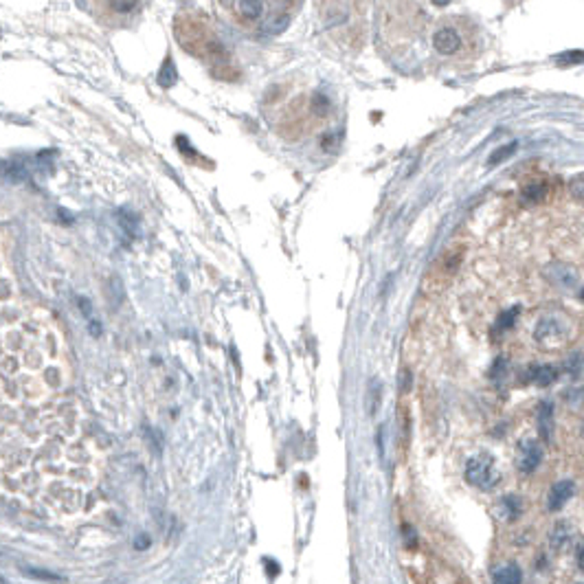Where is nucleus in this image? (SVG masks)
<instances>
[{"label": "nucleus", "mask_w": 584, "mask_h": 584, "mask_svg": "<svg viewBox=\"0 0 584 584\" xmlns=\"http://www.w3.org/2000/svg\"><path fill=\"white\" fill-rule=\"evenodd\" d=\"M492 580L499 584H518L523 580V571L516 563H505L492 571Z\"/></svg>", "instance_id": "9b49d317"}, {"label": "nucleus", "mask_w": 584, "mask_h": 584, "mask_svg": "<svg viewBox=\"0 0 584 584\" xmlns=\"http://www.w3.org/2000/svg\"><path fill=\"white\" fill-rule=\"evenodd\" d=\"M433 46L440 55H455L461 49V36L455 26H442L433 36Z\"/></svg>", "instance_id": "0eeeda50"}, {"label": "nucleus", "mask_w": 584, "mask_h": 584, "mask_svg": "<svg viewBox=\"0 0 584 584\" xmlns=\"http://www.w3.org/2000/svg\"><path fill=\"white\" fill-rule=\"evenodd\" d=\"M501 479L499 465L496 459L488 453L475 455L468 463H465V481L479 490H492Z\"/></svg>", "instance_id": "7ed1b4c3"}, {"label": "nucleus", "mask_w": 584, "mask_h": 584, "mask_svg": "<svg viewBox=\"0 0 584 584\" xmlns=\"http://www.w3.org/2000/svg\"><path fill=\"white\" fill-rule=\"evenodd\" d=\"M547 183H530V185H525L523 187V202H543L547 198Z\"/></svg>", "instance_id": "4468645a"}, {"label": "nucleus", "mask_w": 584, "mask_h": 584, "mask_svg": "<svg viewBox=\"0 0 584 584\" xmlns=\"http://www.w3.org/2000/svg\"><path fill=\"white\" fill-rule=\"evenodd\" d=\"M301 0H220L233 24L251 34H279Z\"/></svg>", "instance_id": "f257e3e1"}, {"label": "nucleus", "mask_w": 584, "mask_h": 584, "mask_svg": "<svg viewBox=\"0 0 584 584\" xmlns=\"http://www.w3.org/2000/svg\"><path fill=\"white\" fill-rule=\"evenodd\" d=\"M431 3L437 5V7H446V5L450 3V0H431Z\"/></svg>", "instance_id": "5701e85b"}, {"label": "nucleus", "mask_w": 584, "mask_h": 584, "mask_svg": "<svg viewBox=\"0 0 584 584\" xmlns=\"http://www.w3.org/2000/svg\"><path fill=\"white\" fill-rule=\"evenodd\" d=\"M501 505L505 510V518L508 520H516L520 514H523V501L518 499L516 494H508L501 499Z\"/></svg>", "instance_id": "dca6fc26"}, {"label": "nucleus", "mask_w": 584, "mask_h": 584, "mask_svg": "<svg viewBox=\"0 0 584 584\" xmlns=\"http://www.w3.org/2000/svg\"><path fill=\"white\" fill-rule=\"evenodd\" d=\"M569 543H571V528H569V523L558 520L556 525H553L551 534H549V545H551L553 551H563V549H567Z\"/></svg>", "instance_id": "9d476101"}, {"label": "nucleus", "mask_w": 584, "mask_h": 584, "mask_svg": "<svg viewBox=\"0 0 584 584\" xmlns=\"http://www.w3.org/2000/svg\"><path fill=\"white\" fill-rule=\"evenodd\" d=\"M556 268H558V273H553V268H549L547 271V277L556 283V286H560V288H569V286H573L575 283V279H578V275L569 268V266H563V264H556Z\"/></svg>", "instance_id": "ddd939ff"}, {"label": "nucleus", "mask_w": 584, "mask_h": 584, "mask_svg": "<svg viewBox=\"0 0 584 584\" xmlns=\"http://www.w3.org/2000/svg\"><path fill=\"white\" fill-rule=\"evenodd\" d=\"M575 494V483L571 479H560L551 485L549 494H547V510L549 512H558L567 505V501H571V496Z\"/></svg>", "instance_id": "423d86ee"}, {"label": "nucleus", "mask_w": 584, "mask_h": 584, "mask_svg": "<svg viewBox=\"0 0 584 584\" xmlns=\"http://www.w3.org/2000/svg\"><path fill=\"white\" fill-rule=\"evenodd\" d=\"M518 312H520V308H518V306H514V308H508V310H503V312L499 314V318H496V323H494V330H496V332H505V330L514 328L516 318H518Z\"/></svg>", "instance_id": "2eb2a0df"}, {"label": "nucleus", "mask_w": 584, "mask_h": 584, "mask_svg": "<svg viewBox=\"0 0 584 584\" xmlns=\"http://www.w3.org/2000/svg\"><path fill=\"white\" fill-rule=\"evenodd\" d=\"M580 367H582V361H580V356H578V354H575V356H571V361H569V367H567V369H569V373H573V376H575Z\"/></svg>", "instance_id": "412c9836"}, {"label": "nucleus", "mask_w": 584, "mask_h": 584, "mask_svg": "<svg viewBox=\"0 0 584 584\" xmlns=\"http://www.w3.org/2000/svg\"><path fill=\"white\" fill-rule=\"evenodd\" d=\"M173 31H176L178 44L185 51L193 53L196 57H200V60H207L211 66L228 64V53L224 51V46L213 29L202 18L178 16Z\"/></svg>", "instance_id": "f03ea898"}, {"label": "nucleus", "mask_w": 584, "mask_h": 584, "mask_svg": "<svg viewBox=\"0 0 584 584\" xmlns=\"http://www.w3.org/2000/svg\"><path fill=\"white\" fill-rule=\"evenodd\" d=\"M143 0H97V5L104 9V16L110 20H126L130 18Z\"/></svg>", "instance_id": "6e6552de"}, {"label": "nucleus", "mask_w": 584, "mask_h": 584, "mask_svg": "<svg viewBox=\"0 0 584 584\" xmlns=\"http://www.w3.org/2000/svg\"><path fill=\"white\" fill-rule=\"evenodd\" d=\"M556 378H558V371L553 365H538L530 369V383L538 387H547L551 383H556Z\"/></svg>", "instance_id": "f8f14e48"}, {"label": "nucleus", "mask_w": 584, "mask_h": 584, "mask_svg": "<svg viewBox=\"0 0 584 584\" xmlns=\"http://www.w3.org/2000/svg\"><path fill=\"white\" fill-rule=\"evenodd\" d=\"M534 336L540 345H558L565 336V323L558 321V316H545L538 321Z\"/></svg>", "instance_id": "39448f33"}, {"label": "nucleus", "mask_w": 584, "mask_h": 584, "mask_svg": "<svg viewBox=\"0 0 584 584\" xmlns=\"http://www.w3.org/2000/svg\"><path fill=\"white\" fill-rule=\"evenodd\" d=\"M514 152H516V143H508V145H503V148H499V150H494V152H492V156L488 158V165H499V163H503L505 158H510Z\"/></svg>", "instance_id": "f3484780"}, {"label": "nucleus", "mask_w": 584, "mask_h": 584, "mask_svg": "<svg viewBox=\"0 0 584 584\" xmlns=\"http://www.w3.org/2000/svg\"><path fill=\"white\" fill-rule=\"evenodd\" d=\"M580 299H582V301H584V288H582V290H580Z\"/></svg>", "instance_id": "b1692460"}, {"label": "nucleus", "mask_w": 584, "mask_h": 584, "mask_svg": "<svg viewBox=\"0 0 584 584\" xmlns=\"http://www.w3.org/2000/svg\"><path fill=\"white\" fill-rule=\"evenodd\" d=\"M536 420H538V433H540V437L549 442L551 435H553V402L551 400H543L538 404Z\"/></svg>", "instance_id": "1a4fd4ad"}, {"label": "nucleus", "mask_w": 584, "mask_h": 584, "mask_svg": "<svg viewBox=\"0 0 584 584\" xmlns=\"http://www.w3.org/2000/svg\"><path fill=\"white\" fill-rule=\"evenodd\" d=\"M543 446L540 442L536 440H523L518 444V450H516V465H518V470L525 473V475H530L534 473L538 465L543 463Z\"/></svg>", "instance_id": "20e7f679"}, {"label": "nucleus", "mask_w": 584, "mask_h": 584, "mask_svg": "<svg viewBox=\"0 0 584 584\" xmlns=\"http://www.w3.org/2000/svg\"><path fill=\"white\" fill-rule=\"evenodd\" d=\"M578 567H580V569L584 571V543H582V545L578 547Z\"/></svg>", "instance_id": "4be33fe9"}, {"label": "nucleus", "mask_w": 584, "mask_h": 584, "mask_svg": "<svg viewBox=\"0 0 584 584\" xmlns=\"http://www.w3.org/2000/svg\"><path fill=\"white\" fill-rule=\"evenodd\" d=\"M569 191H571V196H573L575 200L584 202V173H582V176H575V178L569 183Z\"/></svg>", "instance_id": "aec40b11"}, {"label": "nucleus", "mask_w": 584, "mask_h": 584, "mask_svg": "<svg viewBox=\"0 0 584 584\" xmlns=\"http://www.w3.org/2000/svg\"><path fill=\"white\" fill-rule=\"evenodd\" d=\"M490 376H492V381H503V378L508 376V361L503 356H499L494 361L492 369H490Z\"/></svg>", "instance_id": "6ab92c4d"}, {"label": "nucleus", "mask_w": 584, "mask_h": 584, "mask_svg": "<svg viewBox=\"0 0 584 584\" xmlns=\"http://www.w3.org/2000/svg\"><path fill=\"white\" fill-rule=\"evenodd\" d=\"M584 62V51H567L558 55V64L560 66H571V64H580Z\"/></svg>", "instance_id": "a211bd4d"}]
</instances>
